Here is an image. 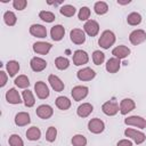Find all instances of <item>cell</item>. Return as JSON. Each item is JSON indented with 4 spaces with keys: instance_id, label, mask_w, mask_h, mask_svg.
Instances as JSON below:
<instances>
[{
    "instance_id": "cell-42",
    "label": "cell",
    "mask_w": 146,
    "mask_h": 146,
    "mask_svg": "<svg viewBox=\"0 0 146 146\" xmlns=\"http://www.w3.org/2000/svg\"><path fill=\"white\" fill-rule=\"evenodd\" d=\"M7 73L5 71H0V87H5V84L7 83Z\"/></svg>"
},
{
    "instance_id": "cell-28",
    "label": "cell",
    "mask_w": 146,
    "mask_h": 146,
    "mask_svg": "<svg viewBox=\"0 0 146 146\" xmlns=\"http://www.w3.org/2000/svg\"><path fill=\"white\" fill-rule=\"evenodd\" d=\"M6 68H7V72L9 74V76H15L16 73L19 71V64L16 60H9L6 64Z\"/></svg>"
},
{
    "instance_id": "cell-17",
    "label": "cell",
    "mask_w": 146,
    "mask_h": 146,
    "mask_svg": "<svg viewBox=\"0 0 146 146\" xmlns=\"http://www.w3.org/2000/svg\"><path fill=\"white\" fill-rule=\"evenodd\" d=\"M30 66L34 72H41L47 67V62L40 57H33L30 62Z\"/></svg>"
},
{
    "instance_id": "cell-4",
    "label": "cell",
    "mask_w": 146,
    "mask_h": 146,
    "mask_svg": "<svg viewBox=\"0 0 146 146\" xmlns=\"http://www.w3.org/2000/svg\"><path fill=\"white\" fill-rule=\"evenodd\" d=\"M129 40L133 46H138L146 40V32L140 29L133 30L129 35Z\"/></svg>"
},
{
    "instance_id": "cell-33",
    "label": "cell",
    "mask_w": 146,
    "mask_h": 146,
    "mask_svg": "<svg viewBox=\"0 0 146 146\" xmlns=\"http://www.w3.org/2000/svg\"><path fill=\"white\" fill-rule=\"evenodd\" d=\"M39 17L43 21V22H46V23H51V22H54L55 21V14L54 13H51V11H48V10H41L40 13H39Z\"/></svg>"
},
{
    "instance_id": "cell-2",
    "label": "cell",
    "mask_w": 146,
    "mask_h": 146,
    "mask_svg": "<svg viewBox=\"0 0 146 146\" xmlns=\"http://www.w3.org/2000/svg\"><path fill=\"white\" fill-rule=\"evenodd\" d=\"M124 135H125V137L131 138L137 145L143 144L145 141V139H146V136L141 131H138V130H135V129H131V128L125 129L124 130Z\"/></svg>"
},
{
    "instance_id": "cell-15",
    "label": "cell",
    "mask_w": 146,
    "mask_h": 146,
    "mask_svg": "<svg viewBox=\"0 0 146 146\" xmlns=\"http://www.w3.org/2000/svg\"><path fill=\"white\" fill-rule=\"evenodd\" d=\"M54 114V110L50 105H40L38 108H36V115L40 117V119H43V120H47L49 119L51 115Z\"/></svg>"
},
{
    "instance_id": "cell-19",
    "label": "cell",
    "mask_w": 146,
    "mask_h": 146,
    "mask_svg": "<svg viewBox=\"0 0 146 146\" xmlns=\"http://www.w3.org/2000/svg\"><path fill=\"white\" fill-rule=\"evenodd\" d=\"M51 44L48 42H42V41H38L35 43H33V50L36 54L40 55H47L49 52V50L51 49Z\"/></svg>"
},
{
    "instance_id": "cell-26",
    "label": "cell",
    "mask_w": 146,
    "mask_h": 146,
    "mask_svg": "<svg viewBox=\"0 0 146 146\" xmlns=\"http://www.w3.org/2000/svg\"><path fill=\"white\" fill-rule=\"evenodd\" d=\"M40 137H41V131H40V129L38 127H31V128L27 129V131H26V138L29 140H32V141L39 140Z\"/></svg>"
},
{
    "instance_id": "cell-27",
    "label": "cell",
    "mask_w": 146,
    "mask_h": 146,
    "mask_svg": "<svg viewBox=\"0 0 146 146\" xmlns=\"http://www.w3.org/2000/svg\"><path fill=\"white\" fill-rule=\"evenodd\" d=\"M23 96V100H24V104L26 107H32L35 103V99H34V96L32 94V91H30L29 89H25L22 94Z\"/></svg>"
},
{
    "instance_id": "cell-11",
    "label": "cell",
    "mask_w": 146,
    "mask_h": 146,
    "mask_svg": "<svg viewBox=\"0 0 146 146\" xmlns=\"http://www.w3.org/2000/svg\"><path fill=\"white\" fill-rule=\"evenodd\" d=\"M89 60V56L84 50H75L73 54V64L76 66L87 64Z\"/></svg>"
},
{
    "instance_id": "cell-22",
    "label": "cell",
    "mask_w": 146,
    "mask_h": 146,
    "mask_svg": "<svg viewBox=\"0 0 146 146\" xmlns=\"http://www.w3.org/2000/svg\"><path fill=\"white\" fill-rule=\"evenodd\" d=\"M94 111V106L90 104V103H83L81 104L78 110H76V114L80 116V117H87L91 114V112Z\"/></svg>"
},
{
    "instance_id": "cell-39",
    "label": "cell",
    "mask_w": 146,
    "mask_h": 146,
    "mask_svg": "<svg viewBox=\"0 0 146 146\" xmlns=\"http://www.w3.org/2000/svg\"><path fill=\"white\" fill-rule=\"evenodd\" d=\"M78 17L80 21H89L90 17V9L88 7H81L78 14Z\"/></svg>"
},
{
    "instance_id": "cell-44",
    "label": "cell",
    "mask_w": 146,
    "mask_h": 146,
    "mask_svg": "<svg viewBox=\"0 0 146 146\" xmlns=\"http://www.w3.org/2000/svg\"><path fill=\"white\" fill-rule=\"evenodd\" d=\"M117 3L119 5H128V3H130V0H117Z\"/></svg>"
},
{
    "instance_id": "cell-30",
    "label": "cell",
    "mask_w": 146,
    "mask_h": 146,
    "mask_svg": "<svg viewBox=\"0 0 146 146\" xmlns=\"http://www.w3.org/2000/svg\"><path fill=\"white\" fill-rule=\"evenodd\" d=\"M94 10H95V13H96L97 15H104V14L107 13L108 6H107V3L104 2V1H97V2L95 3V6H94Z\"/></svg>"
},
{
    "instance_id": "cell-40",
    "label": "cell",
    "mask_w": 146,
    "mask_h": 146,
    "mask_svg": "<svg viewBox=\"0 0 146 146\" xmlns=\"http://www.w3.org/2000/svg\"><path fill=\"white\" fill-rule=\"evenodd\" d=\"M8 143H9L10 146H24V143H23L22 138L16 133H14V135H11L9 137Z\"/></svg>"
},
{
    "instance_id": "cell-21",
    "label": "cell",
    "mask_w": 146,
    "mask_h": 146,
    "mask_svg": "<svg viewBox=\"0 0 146 146\" xmlns=\"http://www.w3.org/2000/svg\"><path fill=\"white\" fill-rule=\"evenodd\" d=\"M112 55L115 57V58H119V59H122V58H125L127 56L130 55V49L127 47V46H117L115 47L113 50H112Z\"/></svg>"
},
{
    "instance_id": "cell-5",
    "label": "cell",
    "mask_w": 146,
    "mask_h": 146,
    "mask_svg": "<svg viewBox=\"0 0 146 146\" xmlns=\"http://www.w3.org/2000/svg\"><path fill=\"white\" fill-rule=\"evenodd\" d=\"M88 129H89L90 132L97 135V133H100V132L104 131V129H105V123H104L100 119L95 117V119H91V120L88 122Z\"/></svg>"
},
{
    "instance_id": "cell-23",
    "label": "cell",
    "mask_w": 146,
    "mask_h": 146,
    "mask_svg": "<svg viewBox=\"0 0 146 146\" xmlns=\"http://www.w3.org/2000/svg\"><path fill=\"white\" fill-rule=\"evenodd\" d=\"M30 122H31L30 114L26 113V112H19V113H17V114L15 115V123H16V125H18V127L27 125Z\"/></svg>"
},
{
    "instance_id": "cell-6",
    "label": "cell",
    "mask_w": 146,
    "mask_h": 146,
    "mask_svg": "<svg viewBox=\"0 0 146 146\" xmlns=\"http://www.w3.org/2000/svg\"><path fill=\"white\" fill-rule=\"evenodd\" d=\"M83 30L89 36H96L99 32V24L95 19H89L84 23Z\"/></svg>"
},
{
    "instance_id": "cell-3",
    "label": "cell",
    "mask_w": 146,
    "mask_h": 146,
    "mask_svg": "<svg viewBox=\"0 0 146 146\" xmlns=\"http://www.w3.org/2000/svg\"><path fill=\"white\" fill-rule=\"evenodd\" d=\"M102 111L104 114H106L108 116H113L120 111V106L115 100H108V102H105L103 104Z\"/></svg>"
},
{
    "instance_id": "cell-14",
    "label": "cell",
    "mask_w": 146,
    "mask_h": 146,
    "mask_svg": "<svg viewBox=\"0 0 146 146\" xmlns=\"http://www.w3.org/2000/svg\"><path fill=\"white\" fill-rule=\"evenodd\" d=\"M48 82L50 83V86H51V88L56 91V92H60V91H63L64 90V82L57 76V75H55V74H50L49 76H48Z\"/></svg>"
},
{
    "instance_id": "cell-12",
    "label": "cell",
    "mask_w": 146,
    "mask_h": 146,
    "mask_svg": "<svg viewBox=\"0 0 146 146\" xmlns=\"http://www.w3.org/2000/svg\"><path fill=\"white\" fill-rule=\"evenodd\" d=\"M76 76L80 81H90L96 76V72L90 67H84L78 71Z\"/></svg>"
},
{
    "instance_id": "cell-24",
    "label": "cell",
    "mask_w": 146,
    "mask_h": 146,
    "mask_svg": "<svg viewBox=\"0 0 146 146\" xmlns=\"http://www.w3.org/2000/svg\"><path fill=\"white\" fill-rule=\"evenodd\" d=\"M120 66H121V62L119 58H110L107 62H106V71L108 73H116L119 70H120Z\"/></svg>"
},
{
    "instance_id": "cell-31",
    "label": "cell",
    "mask_w": 146,
    "mask_h": 146,
    "mask_svg": "<svg viewBox=\"0 0 146 146\" xmlns=\"http://www.w3.org/2000/svg\"><path fill=\"white\" fill-rule=\"evenodd\" d=\"M55 66L58 68V70H66L68 66H70V60L66 58V57H63V56H59L55 59Z\"/></svg>"
},
{
    "instance_id": "cell-20",
    "label": "cell",
    "mask_w": 146,
    "mask_h": 146,
    "mask_svg": "<svg viewBox=\"0 0 146 146\" xmlns=\"http://www.w3.org/2000/svg\"><path fill=\"white\" fill-rule=\"evenodd\" d=\"M6 100H7L9 104H21V103H22L21 96H19L18 91H17L15 88H10V89L6 92Z\"/></svg>"
},
{
    "instance_id": "cell-37",
    "label": "cell",
    "mask_w": 146,
    "mask_h": 146,
    "mask_svg": "<svg viewBox=\"0 0 146 146\" xmlns=\"http://www.w3.org/2000/svg\"><path fill=\"white\" fill-rule=\"evenodd\" d=\"M104 59H105V55H104V52H102L100 50H95V51L92 52V62H94L95 65H100V64H103Z\"/></svg>"
},
{
    "instance_id": "cell-18",
    "label": "cell",
    "mask_w": 146,
    "mask_h": 146,
    "mask_svg": "<svg viewBox=\"0 0 146 146\" xmlns=\"http://www.w3.org/2000/svg\"><path fill=\"white\" fill-rule=\"evenodd\" d=\"M64 34H65V29L63 25L60 24H57V25H54L50 30V35H51V39L55 40V41H60L63 38H64Z\"/></svg>"
},
{
    "instance_id": "cell-29",
    "label": "cell",
    "mask_w": 146,
    "mask_h": 146,
    "mask_svg": "<svg viewBox=\"0 0 146 146\" xmlns=\"http://www.w3.org/2000/svg\"><path fill=\"white\" fill-rule=\"evenodd\" d=\"M127 22L129 25L131 26H136V25H139L141 23V16L140 14L138 13H130L128 16H127Z\"/></svg>"
},
{
    "instance_id": "cell-7",
    "label": "cell",
    "mask_w": 146,
    "mask_h": 146,
    "mask_svg": "<svg viewBox=\"0 0 146 146\" xmlns=\"http://www.w3.org/2000/svg\"><path fill=\"white\" fill-rule=\"evenodd\" d=\"M124 123L128 124V125L137 127V128H139V129H144V128H146V120L143 119L141 116H138V115H131V116H128V117L124 120Z\"/></svg>"
},
{
    "instance_id": "cell-38",
    "label": "cell",
    "mask_w": 146,
    "mask_h": 146,
    "mask_svg": "<svg viewBox=\"0 0 146 146\" xmlns=\"http://www.w3.org/2000/svg\"><path fill=\"white\" fill-rule=\"evenodd\" d=\"M56 137H57V129L55 127H49L46 132V139L49 143H52V141H55Z\"/></svg>"
},
{
    "instance_id": "cell-34",
    "label": "cell",
    "mask_w": 146,
    "mask_h": 146,
    "mask_svg": "<svg viewBox=\"0 0 146 146\" xmlns=\"http://www.w3.org/2000/svg\"><path fill=\"white\" fill-rule=\"evenodd\" d=\"M15 84L18 87V88H27L30 86V80L26 75H18L16 79H15Z\"/></svg>"
},
{
    "instance_id": "cell-8",
    "label": "cell",
    "mask_w": 146,
    "mask_h": 146,
    "mask_svg": "<svg viewBox=\"0 0 146 146\" xmlns=\"http://www.w3.org/2000/svg\"><path fill=\"white\" fill-rule=\"evenodd\" d=\"M34 91L36 94V97L40 98V99H46L48 98L49 96V89H48V86L42 82V81H38L35 84H34Z\"/></svg>"
},
{
    "instance_id": "cell-1",
    "label": "cell",
    "mask_w": 146,
    "mask_h": 146,
    "mask_svg": "<svg viewBox=\"0 0 146 146\" xmlns=\"http://www.w3.org/2000/svg\"><path fill=\"white\" fill-rule=\"evenodd\" d=\"M114 42H115V34L110 30L104 31L100 34L99 40H98V44L104 49H108L110 47L114 44Z\"/></svg>"
},
{
    "instance_id": "cell-9",
    "label": "cell",
    "mask_w": 146,
    "mask_h": 146,
    "mask_svg": "<svg viewBox=\"0 0 146 146\" xmlns=\"http://www.w3.org/2000/svg\"><path fill=\"white\" fill-rule=\"evenodd\" d=\"M88 92H89L88 87H86V86H76V87H74L72 89L71 94H72L73 99L75 102H79V100H82L83 98H86Z\"/></svg>"
},
{
    "instance_id": "cell-16",
    "label": "cell",
    "mask_w": 146,
    "mask_h": 146,
    "mask_svg": "<svg viewBox=\"0 0 146 146\" xmlns=\"http://www.w3.org/2000/svg\"><path fill=\"white\" fill-rule=\"evenodd\" d=\"M30 33L35 38H46L47 36V29L40 24H32L30 26Z\"/></svg>"
},
{
    "instance_id": "cell-25",
    "label": "cell",
    "mask_w": 146,
    "mask_h": 146,
    "mask_svg": "<svg viewBox=\"0 0 146 146\" xmlns=\"http://www.w3.org/2000/svg\"><path fill=\"white\" fill-rule=\"evenodd\" d=\"M55 103H56V106L62 111H66L71 107V100L67 97H64V96L57 97Z\"/></svg>"
},
{
    "instance_id": "cell-41",
    "label": "cell",
    "mask_w": 146,
    "mask_h": 146,
    "mask_svg": "<svg viewBox=\"0 0 146 146\" xmlns=\"http://www.w3.org/2000/svg\"><path fill=\"white\" fill-rule=\"evenodd\" d=\"M26 5H27L26 0H14V1H13V7H14L15 9H17V10H23V9H25Z\"/></svg>"
},
{
    "instance_id": "cell-13",
    "label": "cell",
    "mask_w": 146,
    "mask_h": 146,
    "mask_svg": "<svg viewBox=\"0 0 146 146\" xmlns=\"http://www.w3.org/2000/svg\"><path fill=\"white\" fill-rule=\"evenodd\" d=\"M135 107H136V104L130 98H124L120 103V112H121L122 115H125V114L130 113L131 111L135 110Z\"/></svg>"
},
{
    "instance_id": "cell-43",
    "label": "cell",
    "mask_w": 146,
    "mask_h": 146,
    "mask_svg": "<svg viewBox=\"0 0 146 146\" xmlns=\"http://www.w3.org/2000/svg\"><path fill=\"white\" fill-rule=\"evenodd\" d=\"M116 146H132V143L129 139H122V140L117 141Z\"/></svg>"
},
{
    "instance_id": "cell-10",
    "label": "cell",
    "mask_w": 146,
    "mask_h": 146,
    "mask_svg": "<svg viewBox=\"0 0 146 146\" xmlns=\"http://www.w3.org/2000/svg\"><path fill=\"white\" fill-rule=\"evenodd\" d=\"M70 39L75 44H82L86 41L84 31H82L80 29H73V30H71V32H70Z\"/></svg>"
},
{
    "instance_id": "cell-32",
    "label": "cell",
    "mask_w": 146,
    "mask_h": 146,
    "mask_svg": "<svg viewBox=\"0 0 146 146\" xmlns=\"http://www.w3.org/2000/svg\"><path fill=\"white\" fill-rule=\"evenodd\" d=\"M3 21H5V23L8 25V26H14L15 24H16V21H17V18H16V15L13 13V11H6L5 14H3Z\"/></svg>"
},
{
    "instance_id": "cell-36",
    "label": "cell",
    "mask_w": 146,
    "mask_h": 146,
    "mask_svg": "<svg viewBox=\"0 0 146 146\" xmlns=\"http://www.w3.org/2000/svg\"><path fill=\"white\" fill-rule=\"evenodd\" d=\"M73 146H86L87 145V138L83 135H74L71 140Z\"/></svg>"
},
{
    "instance_id": "cell-35",
    "label": "cell",
    "mask_w": 146,
    "mask_h": 146,
    "mask_svg": "<svg viewBox=\"0 0 146 146\" xmlns=\"http://www.w3.org/2000/svg\"><path fill=\"white\" fill-rule=\"evenodd\" d=\"M59 11H60L62 15H64L66 17H72L75 14V7L71 6V5H64V6L60 7Z\"/></svg>"
}]
</instances>
